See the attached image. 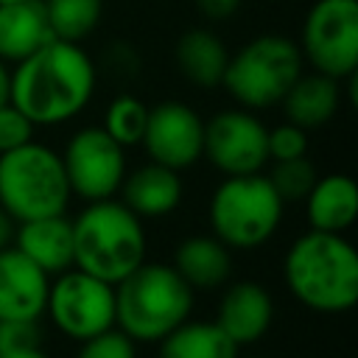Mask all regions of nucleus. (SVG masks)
I'll return each mask as SVG.
<instances>
[{
  "label": "nucleus",
  "instance_id": "obj_17",
  "mask_svg": "<svg viewBox=\"0 0 358 358\" xmlns=\"http://www.w3.org/2000/svg\"><path fill=\"white\" fill-rule=\"evenodd\" d=\"M285 120L310 131L324 126L341 106V81L324 73H299L285 98L280 101Z\"/></svg>",
  "mask_w": 358,
  "mask_h": 358
},
{
  "label": "nucleus",
  "instance_id": "obj_25",
  "mask_svg": "<svg viewBox=\"0 0 358 358\" xmlns=\"http://www.w3.org/2000/svg\"><path fill=\"white\" fill-rule=\"evenodd\" d=\"M316 179H319L316 168H313V162L308 157L280 159L268 171V182H271V187L277 190V196L282 201H302L310 193Z\"/></svg>",
  "mask_w": 358,
  "mask_h": 358
},
{
  "label": "nucleus",
  "instance_id": "obj_28",
  "mask_svg": "<svg viewBox=\"0 0 358 358\" xmlns=\"http://www.w3.org/2000/svg\"><path fill=\"white\" fill-rule=\"evenodd\" d=\"M34 140V123L11 103H0V154Z\"/></svg>",
  "mask_w": 358,
  "mask_h": 358
},
{
  "label": "nucleus",
  "instance_id": "obj_26",
  "mask_svg": "<svg viewBox=\"0 0 358 358\" xmlns=\"http://www.w3.org/2000/svg\"><path fill=\"white\" fill-rule=\"evenodd\" d=\"M81 350L76 358H137V350H134V341L117 330V327H109L87 341H78Z\"/></svg>",
  "mask_w": 358,
  "mask_h": 358
},
{
  "label": "nucleus",
  "instance_id": "obj_16",
  "mask_svg": "<svg viewBox=\"0 0 358 358\" xmlns=\"http://www.w3.org/2000/svg\"><path fill=\"white\" fill-rule=\"evenodd\" d=\"M120 193H123V204L137 218H162L179 207L182 179L179 171L148 162L123 176Z\"/></svg>",
  "mask_w": 358,
  "mask_h": 358
},
{
  "label": "nucleus",
  "instance_id": "obj_30",
  "mask_svg": "<svg viewBox=\"0 0 358 358\" xmlns=\"http://www.w3.org/2000/svg\"><path fill=\"white\" fill-rule=\"evenodd\" d=\"M196 8L201 11V17L213 20V22H221V20H229L243 0H193Z\"/></svg>",
  "mask_w": 358,
  "mask_h": 358
},
{
  "label": "nucleus",
  "instance_id": "obj_7",
  "mask_svg": "<svg viewBox=\"0 0 358 358\" xmlns=\"http://www.w3.org/2000/svg\"><path fill=\"white\" fill-rule=\"evenodd\" d=\"M282 204L266 173L227 176L210 199L213 235L227 249H257L277 232Z\"/></svg>",
  "mask_w": 358,
  "mask_h": 358
},
{
  "label": "nucleus",
  "instance_id": "obj_10",
  "mask_svg": "<svg viewBox=\"0 0 358 358\" xmlns=\"http://www.w3.org/2000/svg\"><path fill=\"white\" fill-rule=\"evenodd\" d=\"M70 193L84 201L112 199L126 176V154L103 126L78 129L59 154Z\"/></svg>",
  "mask_w": 358,
  "mask_h": 358
},
{
  "label": "nucleus",
  "instance_id": "obj_13",
  "mask_svg": "<svg viewBox=\"0 0 358 358\" xmlns=\"http://www.w3.org/2000/svg\"><path fill=\"white\" fill-rule=\"evenodd\" d=\"M48 285V274L17 246L0 249V322H39Z\"/></svg>",
  "mask_w": 358,
  "mask_h": 358
},
{
  "label": "nucleus",
  "instance_id": "obj_31",
  "mask_svg": "<svg viewBox=\"0 0 358 358\" xmlns=\"http://www.w3.org/2000/svg\"><path fill=\"white\" fill-rule=\"evenodd\" d=\"M0 358H48V352L34 344V347H6L0 350Z\"/></svg>",
  "mask_w": 358,
  "mask_h": 358
},
{
  "label": "nucleus",
  "instance_id": "obj_21",
  "mask_svg": "<svg viewBox=\"0 0 358 358\" xmlns=\"http://www.w3.org/2000/svg\"><path fill=\"white\" fill-rule=\"evenodd\" d=\"M176 67L182 70V76L201 90H213L221 87L227 62H229V50L224 45V39L218 34H213L210 28H190L179 36L176 48Z\"/></svg>",
  "mask_w": 358,
  "mask_h": 358
},
{
  "label": "nucleus",
  "instance_id": "obj_14",
  "mask_svg": "<svg viewBox=\"0 0 358 358\" xmlns=\"http://www.w3.org/2000/svg\"><path fill=\"white\" fill-rule=\"evenodd\" d=\"M271 319H274V302H271L268 291L260 282L243 280L224 291L213 322L238 347H246V344L260 341L268 333Z\"/></svg>",
  "mask_w": 358,
  "mask_h": 358
},
{
  "label": "nucleus",
  "instance_id": "obj_8",
  "mask_svg": "<svg viewBox=\"0 0 358 358\" xmlns=\"http://www.w3.org/2000/svg\"><path fill=\"white\" fill-rule=\"evenodd\" d=\"M299 53L316 73L350 78L358 70V0H316L299 31Z\"/></svg>",
  "mask_w": 358,
  "mask_h": 358
},
{
  "label": "nucleus",
  "instance_id": "obj_12",
  "mask_svg": "<svg viewBox=\"0 0 358 358\" xmlns=\"http://www.w3.org/2000/svg\"><path fill=\"white\" fill-rule=\"evenodd\" d=\"M140 145L148 159L173 171H185L201 159L204 120L182 101H162L148 106V120Z\"/></svg>",
  "mask_w": 358,
  "mask_h": 358
},
{
  "label": "nucleus",
  "instance_id": "obj_27",
  "mask_svg": "<svg viewBox=\"0 0 358 358\" xmlns=\"http://www.w3.org/2000/svg\"><path fill=\"white\" fill-rule=\"evenodd\" d=\"M266 148H268V159H271V162L305 157V154H308V131L285 120V123L268 129Z\"/></svg>",
  "mask_w": 358,
  "mask_h": 358
},
{
  "label": "nucleus",
  "instance_id": "obj_2",
  "mask_svg": "<svg viewBox=\"0 0 358 358\" xmlns=\"http://www.w3.org/2000/svg\"><path fill=\"white\" fill-rule=\"evenodd\" d=\"M288 291L316 313H344L358 302V255L341 232L310 229L285 252Z\"/></svg>",
  "mask_w": 358,
  "mask_h": 358
},
{
  "label": "nucleus",
  "instance_id": "obj_22",
  "mask_svg": "<svg viewBox=\"0 0 358 358\" xmlns=\"http://www.w3.org/2000/svg\"><path fill=\"white\" fill-rule=\"evenodd\" d=\"M157 358H238V344L215 322H182L157 341Z\"/></svg>",
  "mask_w": 358,
  "mask_h": 358
},
{
  "label": "nucleus",
  "instance_id": "obj_5",
  "mask_svg": "<svg viewBox=\"0 0 358 358\" xmlns=\"http://www.w3.org/2000/svg\"><path fill=\"white\" fill-rule=\"evenodd\" d=\"M70 185L62 157L42 143H22L0 154V207L20 224L67 210Z\"/></svg>",
  "mask_w": 358,
  "mask_h": 358
},
{
  "label": "nucleus",
  "instance_id": "obj_6",
  "mask_svg": "<svg viewBox=\"0 0 358 358\" xmlns=\"http://www.w3.org/2000/svg\"><path fill=\"white\" fill-rule=\"evenodd\" d=\"M299 45L282 34H260L229 53L221 87L243 109L277 106L302 73Z\"/></svg>",
  "mask_w": 358,
  "mask_h": 358
},
{
  "label": "nucleus",
  "instance_id": "obj_23",
  "mask_svg": "<svg viewBox=\"0 0 358 358\" xmlns=\"http://www.w3.org/2000/svg\"><path fill=\"white\" fill-rule=\"evenodd\" d=\"M53 39L84 42L101 22L103 0H42Z\"/></svg>",
  "mask_w": 358,
  "mask_h": 358
},
{
  "label": "nucleus",
  "instance_id": "obj_34",
  "mask_svg": "<svg viewBox=\"0 0 358 358\" xmlns=\"http://www.w3.org/2000/svg\"><path fill=\"white\" fill-rule=\"evenodd\" d=\"M0 3H11V0H0Z\"/></svg>",
  "mask_w": 358,
  "mask_h": 358
},
{
  "label": "nucleus",
  "instance_id": "obj_18",
  "mask_svg": "<svg viewBox=\"0 0 358 358\" xmlns=\"http://www.w3.org/2000/svg\"><path fill=\"white\" fill-rule=\"evenodd\" d=\"M53 39L42 0L0 3V59L17 64Z\"/></svg>",
  "mask_w": 358,
  "mask_h": 358
},
{
  "label": "nucleus",
  "instance_id": "obj_15",
  "mask_svg": "<svg viewBox=\"0 0 358 358\" xmlns=\"http://www.w3.org/2000/svg\"><path fill=\"white\" fill-rule=\"evenodd\" d=\"M14 246L48 277L62 274L73 266V224L64 213L20 221V229H14Z\"/></svg>",
  "mask_w": 358,
  "mask_h": 358
},
{
  "label": "nucleus",
  "instance_id": "obj_29",
  "mask_svg": "<svg viewBox=\"0 0 358 358\" xmlns=\"http://www.w3.org/2000/svg\"><path fill=\"white\" fill-rule=\"evenodd\" d=\"M39 344L36 322H0V350Z\"/></svg>",
  "mask_w": 358,
  "mask_h": 358
},
{
  "label": "nucleus",
  "instance_id": "obj_1",
  "mask_svg": "<svg viewBox=\"0 0 358 358\" xmlns=\"http://www.w3.org/2000/svg\"><path fill=\"white\" fill-rule=\"evenodd\" d=\"M95 64L81 42L48 39L11 70L8 101L34 126H59L92 101Z\"/></svg>",
  "mask_w": 358,
  "mask_h": 358
},
{
  "label": "nucleus",
  "instance_id": "obj_4",
  "mask_svg": "<svg viewBox=\"0 0 358 358\" xmlns=\"http://www.w3.org/2000/svg\"><path fill=\"white\" fill-rule=\"evenodd\" d=\"M73 224V266L115 285L145 260L140 218L112 199L87 201Z\"/></svg>",
  "mask_w": 358,
  "mask_h": 358
},
{
  "label": "nucleus",
  "instance_id": "obj_24",
  "mask_svg": "<svg viewBox=\"0 0 358 358\" xmlns=\"http://www.w3.org/2000/svg\"><path fill=\"white\" fill-rule=\"evenodd\" d=\"M145 120H148V106L137 98V95H117L106 112H103V129L112 134V140H117L123 148L126 145H137L143 140L145 131Z\"/></svg>",
  "mask_w": 358,
  "mask_h": 358
},
{
  "label": "nucleus",
  "instance_id": "obj_3",
  "mask_svg": "<svg viewBox=\"0 0 358 358\" xmlns=\"http://www.w3.org/2000/svg\"><path fill=\"white\" fill-rule=\"evenodd\" d=\"M193 288L168 263H140L115 282V327L134 344H157L190 319Z\"/></svg>",
  "mask_w": 358,
  "mask_h": 358
},
{
  "label": "nucleus",
  "instance_id": "obj_33",
  "mask_svg": "<svg viewBox=\"0 0 358 358\" xmlns=\"http://www.w3.org/2000/svg\"><path fill=\"white\" fill-rule=\"evenodd\" d=\"M8 95H11V70H8V64L0 59V103H6Z\"/></svg>",
  "mask_w": 358,
  "mask_h": 358
},
{
  "label": "nucleus",
  "instance_id": "obj_20",
  "mask_svg": "<svg viewBox=\"0 0 358 358\" xmlns=\"http://www.w3.org/2000/svg\"><path fill=\"white\" fill-rule=\"evenodd\" d=\"M171 266L193 291L196 288L210 291L229 280L232 257L229 249L215 235H190L176 246Z\"/></svg>",
  "mask_w": 358,
  "mask_h": 358
},
{
  "label": "nucleus",
  "instance_id": "obj_32",
  "mask_svg": "<svg viewBox=\"0 0 358 358\" xmlns=\"http://www.w3.org/2000/svg\"><path fill=\"white\" fill-rule=\"evenodd\" d=\"M14 218L0 207V249H6V246H11V241H14Z\"/></svg>",
  "mask_w": 358,
  "mask_h": 358
},
{
  "label": "nucleus",
  "instance_id": "obj_19",
  "mask_svg": "<svg viewBox=\"0 0 358 358\" xmlns=\"http://www.w3.org/2000/svg\"><path fill=\"white\" fill-rule=\"evenodd\" d=\"M302 201H305V215L310 229L344 232L352 227L358 215V187L347 173L319 176Z\"/></svg>",
  "mask_w": 358,
  "mask_h": 358
},
{
  "label": "nucleus",
  "instance_id": "obj_9",
  "mask_svg": "<svg viewBox=\"0 0 358 358\" xmlns=\"http://www.w3.org/2000/svg\"><path fill=\"white\" fill-rule=\"evenodd\" d=\"M45 313L73 341H87L115 327V285L70 266L48 285Z\"/></svg>",
  "mask_w": 358,
  "mask_h": 358
},
{
  "label": "nucleus",
  "instance_id": "obj_11",
  "mask_svg": "<svg viewBox=\"0 0 358 358\" xmlns=\"http://www.w3.org/2000/svg\"><path fill=\"white\" fill-rule=\"evenodd\" d=\"M268 129L252 109H224L204 123L201 157L224 176L257 173L268 162Z\"/></svg>",
  "mask_w": 358,
  "mask_h": 358
}]
</instances>
